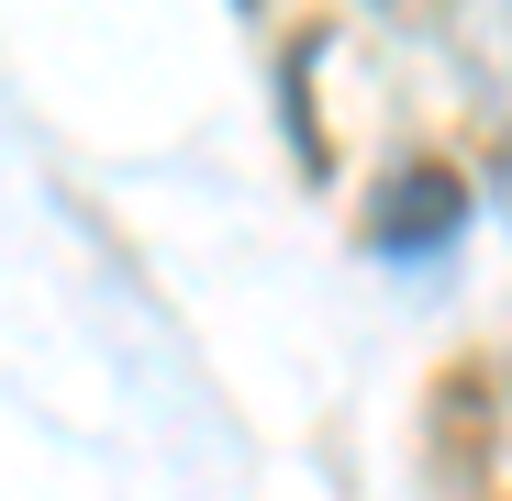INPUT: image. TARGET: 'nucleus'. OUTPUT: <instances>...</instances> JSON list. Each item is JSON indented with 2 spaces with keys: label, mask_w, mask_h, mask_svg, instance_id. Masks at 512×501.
<instances>
[{
  "label": "nucleus",
  "mask_w": 512,
  "mask_h": 501,
  "mask_svg": "<svg viewBox=\"0 0 512 501\" xmlns=\"http://www.w3.org/2000/svg\"><path fill=\"white\" fill-rule=\"evenodd\" d=\"M457 223H468L457 167H435V156H423V167H401V179L379 190V212H368V245H379V257H423V245H446Z\"/></svg>",
  "instance_id": "obj_1"
}]
</instances>
